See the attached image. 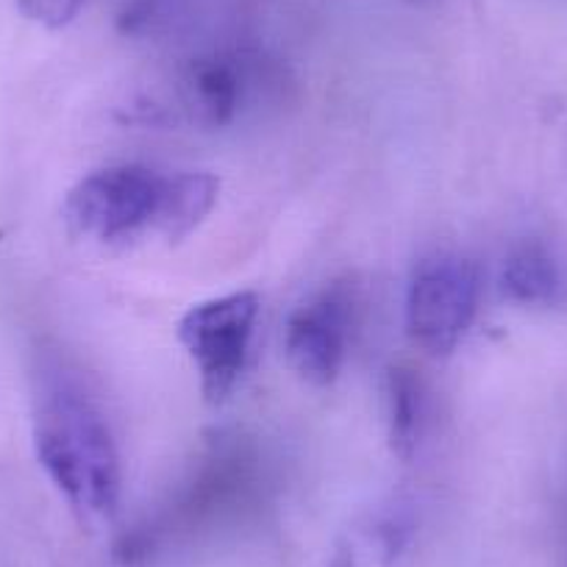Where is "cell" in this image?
<instances>
[{
    "mask_svg": "<svg viewBox=\"0 0 567 567\" xmlns=\"http://www.w3.org/2000/svg\"><path fill=\"white\" fill-rule=\"evenodd\" d=\"M259 309V296L243 290L209 298L184 312L178 323V340L189 362L195 364L206 403L217 406L237 390L248 364Z\"/></svg>",
    "mask_w": 567,
    "mask_h": 567,
    "instance_id": "3957f363",
    "label": "cell"
},
{
    "mask_svg": "<svg viewBox=\"0 0 567 567\" xmlns=\"http://www.w3.org/2000/svg\"><path fill=\"white\" fill-rule=\"evenodd\" d=\"M270 64L250 51L195 59L173 90V109L200 125H228L270 84Z\"/></svg>",
    "mask_w": 567,
    "mask_h": 567,
    "instance_id": "8992f818",
    "label": "cell"
},
{
    "mask_svg": "<svg viewBox=\"0 0 567 567\" xmlns=\"http://www.w3.org/2000/svg\"><path fill=\"white\" fill-rule=\"evenodd\" d=\"M34 451L53 487L84 515L117 509L123 471L103 409L62 370L40 375L34 395Z\"/></svg>",
    "mask_w": 567,
    "mask_h": 567,
    "instance_id": "7a4b0ae2",
    "label": "cell"
},
{
    "mask_svg": "<svg viewBox=\"0 0 567 567\" xmlns=\"http://www.w3.org/2000/svg\"><path fill=\"white\" fill-rule=\"evenodd\" d=\"M386 420H390L392 451L401 460H412L425 434V420H429V395H425V384L414 370H390V379H386Z\"/></svg>",
    "mask_w": 567,
    "mask_h": 567,
    "instance_id": "ba28073f",
    "label": "cell"
},
{
    "mask_svg": "<svg viewBox=\"0 0 567 567\" xmlns=\"http://www.w3.org/2000/svg\"><path fill=\"white\" fill-rule=\"evenodd\" d=\"M20 12L45 29H64L79 18L84 0H18Z\"/></svg>",
    "mask_w": 567,
    "mask_h": 567,
    "instance_id": "9c48e42d",
    "label": "cell"
},
{
    "mask_svg": "<svg viewBox=\"0 0 567 567\" xmlns=\"http://www.w3.org/2000/svg\"><path fill=\"white\" fill-rule=\"evenodd\" d=\"M220 182L200 171L112 165L92 171L64 198V223L101 248H131L148 239L178 243L215 209Z\"/></svg>",
    "mask_w": 567,
    "mask_h": 567,
    "instance_id": "6da1fadb",
    "label": "cell"
},
{
    "mask_svg": "<svg viewBox=\"0 0 567 567\" xmlns=\"http://www.w3.org/2000/svg\"><path fill=\"white\" fill-rule=\"evenodd\" d=\"M357 298L346 284H331L303 301L284 329V357L312 386H331L346 368Z\"/></svg>",
    "mask_w": 567,
    "mask_h": 567,
    "instance_id": "5b68a950",
    "label": "cell"
},
{
    "mask_svg": "<svg viewBox=\"0 0 567 567\" xmlns=\"http://www.w3.org/2000/svg\"><path fill=\"white\" fill-rule=\"evenodd\" d=\"M482 276L467 256L434 254L414 267L406 290V331L432 357L454 351L471 331Z\"/></svg>",
    "mask_w": 567,
    "mask_h": 567,
    "instance_id": "277c9868",
    "label": "cell"
},
{
    "mask_svg": "<svg viewBox=\"0 0 567 567\" xmlns=\"http://www.w3.org/2000/svg\"><path fill=\"white\" fill-rule=\"evenodd\" d=\"M501 290L509 301L523 307H550L561 296L559 265L545 245H517L501 270Z\"/></svg>",
    "mask_w": 567,
    "mask_h": 567,
    "instance_id": "52a82bcc",
    "label": "cell"
}]
</instances>
